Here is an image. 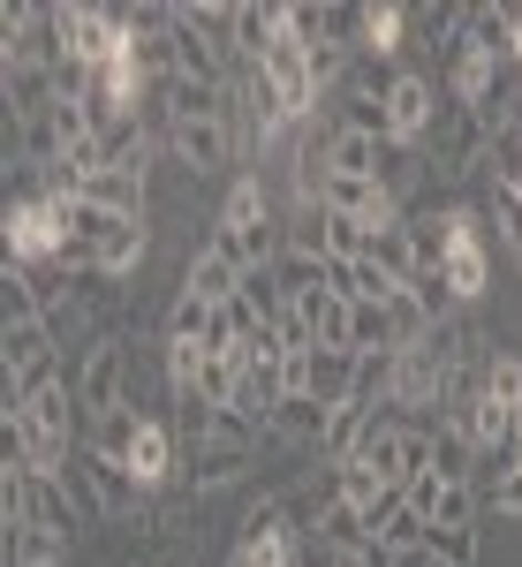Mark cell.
<instances>
[{
    "mask_svg": "<svg viewBox=\"0 0 522 567\" xmlns=\"http://www.w3.org/2000/svg\"><path fill=\"white\" fill-rule=\"evenodd\" d=\"M152 258V235H144V219L130 213H99L76 197V235H69V272H106V280H130L136 265Z\"/></svg>",
    "mask_w": 522,
    "mask_h": 567,
    "instance_id": "cell-1",
    "label": "cell"
},
{
    "mask_svg": "<svg viewBox=\"0 0 522 567\" xmlns=\"http://www.w3.org/2000/svg\"><path fill=\"white\" fill-rule=\"evenodd\" d=\"M130 379H136V349H130V333L84 341V349H76V371H69V386H76V409H84V424L114 416V409H130Z\"/></svg>",
    "mask_w": 522,
    "mask_h": 567,
    "instance_id": "cell-2",
    "label": "cell"
},
{
    "mask_svg": "<svg viewBox=\"0 0 522 567\" xmlns=\"http://www.w3.org/2000/svg\"><path fill=\"white\" fill-rule=\"evenodd\" d=\"M439 280H447L454 310H478L484 296H492V243H484V213L478 205L462 213V235H454V250H447V265H439Z\"/></svg>",
    "mask_w": 522,
    "mask_h": 567,
    "instance_id": "cell-3",
    "label": "cell"
},
{
    "mask_svg": "<svg viewBox=\"0 0 522 567\" xmlns=\"http://www.w3.org/2000/svg\"><path fill=\"white\" fill-rule=\"evenodd\" d=\"M439 114H447V91H439V76H424V69H401V84L387 91V136L393 144H432Z\"/></svg>",
    "mask_w": 522,
    "mask_h": 567,
    "instance_id": "cell-4",
    "label": "cell"
},
{
    "mask_svg": "<svg viewBox=\"0 0 522 567\" xmlns=\"http://www.w3.org/2000/svg\"><path fill=\"white\" fill-rule=\"evenodd\" d=\"M235 122L227 114H205V122H174V136H167V159L182 167L190 182H205V175H227L235 167Z\"/></svg>",
    "mask_w": 522,
    "mask_h": 567,
    "instance_id": "cell-5",
    "label": "cell"
},
{
    "mask_svg": "<svg viewBox=\"0 0 522 567\" xmlns=\"http://www.w3.org/2000/svg\"><path fill=\"white\" fill-rule=\"evenodd\" d=\"M318 205L334 219H356V227H401V197L387 182H356V175H326L318 182Z\"/></svg>",
    "mask_w": 522,
    "mask_h": 567,
    "instance_id": "cell-6",
    "label": "cell"
},
{
    "mask_svg": "<svg viewBox=\"0 0 522 567\" xmlns=\"http://www.w3.org/2000/svg\"><path fill=\"white\" fill-rule=\"evenodd\" d=\"M409 507L424 515L432 529H470V523H484V499H478V484H447L432 470V477H417L409 484Z\"/></svg>",
    "mask_w": 522,
    "mask_h": 567,
    "instance_id": "cell-7",
    "label": "cell"
},
{
    "mask_svg": "<svg viewBox=\"0 0 522 567\" xmlns=\"http://www.w3.org/2000/svg\"><path fill=\"white\" fill-rule=\"evenodd\" d=\"M250 470H258V454H250V446H197V454H182V492H190V499H205V492L243 484Z\"/></svg>",
    "mask_w": 522,
    "mask_h": 567,
    "instance_id": "cell-8",
    "label": "cell"
},
{
    "mask_svg": "<svg viewBox=\"0 0 522 567\" xmlns=\"http://www.w3.org/2000/svg\"><path fill=\"white\" fill-rule=\"evenodd\" d=\"M243 280H250V272H243L235 258H219L213 243H205V250H190V265H182V288H190L197 303H213V310L235 303V296H243Z\"/></svg>",
    "mask_w": 522,
    "mask_h": 567,
    "instance_id": "cell-9",
    "label": "cell"
},
{
    "mask_svg": "<svg viewBox=\"0 0 522 567\" xmlns=\"http://www.w3.org/2000/svg\"><path fill=\"white\" fill-rule=\"evenodd\" d=\"M371 424H379V409H364V401L334 409V416H326V439H318V470H348L356 446L371 439Z\"/></svg>",
    "mask_w": 522,
    "mask_h": 567,
    "instance_id": "cell-10",
    "label": "cell"
},
{
    "mask_svg": "<svg viewBox=\"0 0 522 567\" xmlns=\"http://www.w3.org/2000/svg\"><path fill=\"white\" fill-rule=\"evenodd\" d=\"M219 227H243V235L280 227V213H273V189H265L258 175H235V182H227V197H219Z\"/></svg>",
    "mask_w": 522,
    "mask_h": 567,
    "instance_id": "cell-11",
    "label": "cell"
},
{
    "mask_svg": "<svg viewBox=\"0 0 522 567\" xmlns=\"http://www.w3.org/2000/svg\"><path fill=\"white\" fill-rule=\"evenodd\" d=\"M76 197H84V205H99V213H130V219H144V197H152V189H144V175L99 167V175H91L84 189H76Z\"/></svg>",
    "mask_w": 522,
    "mask_h": 567,
    "instance_id": "cell-12",
    "label": "cell"
},
{
    "mask_svg": "<svg viewBox=\"0 0 522 567\" xmlns=\"http://www.w3.org/2000/svg\"><path fill=\"white\" fill-rule=\"evenodd\" d=\"M136 432H144V409H114V416H99L91 424V454H106V462H122L130 470V454H136Z\"/></svg>",
    "mask_w": 522,
    "mask_h": 567,
    "instance_id": "cell-13",
    "label": "cell"
},
{
    "mask_svg": "<svg viewBox=\"0 0 522 567\" xmlns=\"http://www.w3.org/2000/svg\"><path fill=\"white\" fill-rule=\"evenodd\" d=\"M0 553H8V567H61L69 560V537H53V529H8Z\"/></svg>",
    "mask_w": 522,
    "mask_h": 567,
    "instance_id": "cell-14",
    "label": "cell"
},
{
    "mask_svg": "<svg viewBox=\"0 0 522 567\" xmlns=\"http://www.w3.org/2000/svg\"><path fill=\"white\" fill-rule=\"evenodd\" d=\"M371 235H379V227H356V219L326 213V265H364L371 258Z\"/></svg>",
    "mask_w": 522,
    "mask_h": 567,
    "instance_id": "cell-15",
    "label": "cell"
},
{
    "mask_svg": "<svg viewBox=\"0 0 522 567\" xmlns=\"http://www.w3.org/2000/svg\"><path fill=\"white\" fill-rule=\"evenodd\" d=\"M371 265H379L387 280H401V288L417 280V258H409V243H401V227H379V235H371Z\"/></svg>",
    "mask_w": 522,
    "mask_h": 567,
    "instance_id": "cell-16",
    "label": "cell"
},
{
    "mask_svg": "<svg viewBox=\"0 0 522 567\" xmlns=\"http://www.w3.org/2000/svg\"><path fill=\"white\" fill-rule=\"evenodd\" d=\"M478 553H484V523H470V529H432V560L478 567Z\"/></svg>",
    "mask_w": 522,
    "mask_h": 567,
    "instance_id": "cell-17",
    "label": "cell"
},
{
    "mask_svg": "<svg viewBox=\"0 0 522 567\" xmlns=\"http://www.w3.org/2000/svg\"><path fill=\"white\" fill-rule=\"evenodd\" d=\"M484 219L500 227V243L522 258V197H515V189H492V197H484Z\"/></svg>",
    "mask_w": 522,
    "mask_h": 567,
    "instance_id": "cell-18",
    "label": "cell"
},
{
    "mask_svg": "<svg viewBox=\"0 0 522 567\" xmlns=\"http://www.w3.org/2000/svg\"><path fill=\"white\" fill-rule=\"evenodd\" d=\"M484 515H508V523H522V470H508V477H500V492L484 499Z\"/></svg>",
    "mask_w": 522,
    "mask_h": 567,
    "instance_id": "cell-19",
    "label": "cell"
},
{
    "mask_svg": "<svg viewBox=\"0 0 522 567\" xmlns=\"http://www.w3.org/2000/svg\"><path fill=\"white\" fill-rule=\"evenodd\" d=\"M387 553V545H379ZM387 567H432V545H409V553H387Z\"/></svg>",
    "mask_w": 522,
    "mask_h": 567,
    "instance_id": "cell-20",
    "label": "cell"
},
{
    "mask_svg": "<svg viewBox=\"0 0 522 567\" xmlns=\"http://www.w3.org/2000/svg\"><path fill=\"white\" fill-rule=\"evenodd\" d=\"M432 567H447V560H432Z\"/></svg>",
    "mask_w": 522,
    "mask_h": 567,
    "instance_id": "cell-21",
    "label": "cell"
},
{
    "mask_svg": "<svg viewBox=\"0 0 522 567\" xmlns=\"http://www.w3.org/2000/svg\"><path fill=\"white\" fill-rule=\"evenodd\" d=\"M227 567H235V560H227Z\"/></svg>",
    "mask_w": 522,
    "mask_h": 567,
    "instance_id": "cell-22",
    "label": "cell"
},
{
    "mask_svg": "<svg viewBox=\"0 0 522 567\" xmlns=\"http://www.w3.org/2000/svg\"><path fill=\"white\" fill-rule=\"evenodd\" d=\"M515 265H522V258H515Z\"/></svg>",
    "mask_w": 522,
    "mask_h": 567,
    "instance_id": "cell-23",
    "label": "cell"
}]
</instances>
